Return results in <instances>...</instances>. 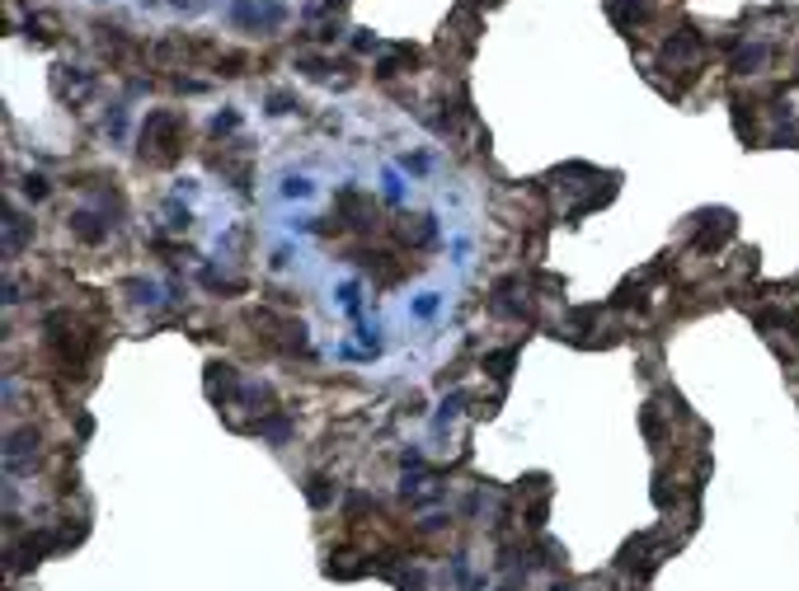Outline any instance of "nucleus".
Here are the masks:
<instances>
[{
    "label": "nucleus",
    "instance_id": "nucleus-2",
    "mask_svg": "<svg viewBox=\"0 0 799 591\" xmlns=\"http://www.w3.org/2000/svg\"><path fill=\"white\" fill-rule=\"evenodd\" d=\"M24 188H29V197H43V192H47V179H38V174H34V179L24 183Z\"/></svg>",
    "mask_w": 799,
    "mask_h": 591
},
{
    "label": "nucleus",
    "instance_id": "nucleus-1",
    "mask_svg": "<svg viewBox=\"0 0 799 591\" xmlns=\"http://www.w3.org/2000/svg\"><path fill=\"white\" fill-rule=\"evenodd\" d=\"M762 61H766V47H748V52H738V71L762 66Z\"/></svg>",
    "mask_w": 799,
    "mask_h": 591
}]
</instances>
